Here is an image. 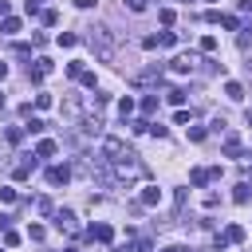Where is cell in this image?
Here are the masks:
<instances>
[{"label": "cell", "mask_w": 252, "mask_h": 252, "mask_svg": "<svg viewBox=\"0 0 252 252\" xmlns=\"http://www.w3.org/2000/svg\"><path fill=\"white\" fill-rule=\"evenodd\" d=\"M142 173H146V165L138 161V154H134V150H130L126 158L110 161V177H114V185H122V181H126V185H134V181H138Z\"/></svg>", "instance_id": "1"}, {"label": "cell", "mask_w": 252, "mask_h": 252, "mask_svg": "<svg viewBox=\"0 0 252 252\" xmlns=\"http://www.w3.org/2000/svg\"><path fill=\"white\" fill-rule=\"evenodd\" d=\"M87 43L98 51V59H102V63H110V59H114V35H110V28H91V32H87Z\"/></svg>", "instance_id": "2"}, {"label": "cell", "mask_w": 252, "mask_h": 252, "mask_svg": "<svg viewBox=\"0 0 252 252\" xmlns=\"http://www.w3.org/2000/svg\"><path fill=\"white\" fill-rule=\"evenodd\" d=\"M35 165H39V158H35V154H20V161H16V169H12V173H16V181H28V177L35 173Z\"/></svg>", "instance_id": "3"}, {"label": "cell", "mask_w": 252, "mask_h": 252, "mask_svg": "<svg viewBox=\"0 0 252 252\" xmlns=\"http://www.w3.org/2000/svg\"><path fill=\"white\" fill-rule=\"evenodd\" d=\"M240 240H244V228H240V224H228V228L217 236V248H228V244H240Z\"/></svg>", "instance_id": "4"}, {"label": "cell", "mask_w": 252, "mask_h": 252, "mask_svg": "<svg viewBox=\"0 0 252 252\" xmlns=\"http://www.w3.org/2000/svg\"><path fill=\"white\" fill-rule=\"evenodd\" d=\"M193 67H197V55H193V51H185V55L173 59V71H177V75H189Z\"/></svg>", "instance_id": "5"}, {"label": "cell", "mask_w": 252, "mask_h": 252, "mask_svg": "<svg viewBox=\"0 0 252 252\" xmlns=\"http://www.w3.org/2000/svg\"><path fill=\"white\" fill-rule=\"evenodd\" d=\"M47 75H51V59H35V67L28 71V79H32V83H43Z\"/></svg>", "instance_id": "6"}, {"label": "cell", "mask_w": 252, "mask_h": 252, "mask_svg": "<svg viewBox=\"0 0 252 252\" xmlns=\"http://www.w3.org/2000/svg\"><path fill=\"white\" fill-rule=\"evenodd\" d=\"M47 181H51V185H67V181H71V165H51V169H47Z\"/></svg>", "instance_id": "7"}, {"label": "cell", "mask_w": 252, "mask_h": 252, "mask_svg": "<svg viewBox=\"0 0 252 252\" xmlns=\"http://www.w3.org/2000/svg\"><path fill=\"white\" fill-rule=\"evenodd\" d=\"M87 236H91V240L110 244V240H114V228H110V224H91V228H87Z\"/></svg>", "instance_id": "8"}, {"label": "cell", "mask_w": 252, "mask_h": 252, "mask_svg": "<svg viewBox=\"0 0 252 252\" xmlns=\"http://www.w3.org/2000/svg\"><path fill=\"white\" fill-rule=\"evenodd\" d=\"M158 201H161V189H158V185H146V189H142V201H138V205H142V209H154Z\"/></svg>", "instance_id": "9"}, {"label": "cell", "mask_w": 252, "mask_h": 252, "mask_svg": "<svg viewBox=\"0 0 252 252\" xmlns=\"http://www.w3.org/2000/svg\"><path fill=\"white\" fill-rule=\"evenodd\" d=\"M55 228H59V232H71V228H75V213H71V209H59V213H55Z\"/></svg>", "instance_id": "10"}, {"label": "cell", "mask_w": 252, "mask_h": 252, "mask_svg": "<svg viewBox=\"0 0 252 252\" xmlns=\"http://www.w3.org/2000/svg\"><path fill=\"white\" fill-rule=\"evenodd\" d=\"M232 201H236V205H248V201H252V185H248V181H240V185H236V193H232Z\"/></svg>", "instance_id": "11"}, {"label": "cell", "mask_w": 252, "mask_h": 252, "mask_svg": "<svg viewBox=\"0 0 252 252\" xmlns=\"http://www.w3.org/2000/svg\"><path fill=\"white\" fill-rule=\"evenodd\" d=\"M0 32H4V35H16V32H20V20H16V16H4V20H0Z\"/></svg>", "instance_id": "12"}, {"label": "cell", "mask_w": 252, "mask_h": 252, "mask_svg": "<svg viewBox=\"0 0 252 252\" xmlns=\"http://www.w3.org/2000/svg\"><path fill=\"white\" fill-rule=\"evenodd\" d=\"M55 150H59V146H55V142H51V138H43V142H39V146H35V158H51V154H55Z\"/></svg>", "instance_id": "13"}, {"label": "cell", "mask_w": 252, "mask_h": 252, "mask_svg": "<svg viewBox=\"0 0 252 252\" xmlns=\"http://www.w3.org/2000/svg\"><path fill=\"white\" fill-rule=\"evenodd\" d=\"M189 181L201 189V185H209V181H213V173H209V169H193V173H189Z\"/></svg>", "instance_id": "14"}, {"label": "cell", "mask_w": 252, "mask_h": 252, "mask_svg": "<svg viewBox=\"0 0 252 252\" xmlns=\"http://www.w3.org/2000/svg\"><path fill=\"white\" fill-rule=\"evenodd\" d=\"M83 130H87L91 138H98V134H102V118H87V122H83Z\"/></svg>", "instance_id": "15"}, {"label": "cell", "mask_w": 252, "mask_h": 252, "mask_svg": "<svg viewBox=\"0 0 252 252\" xmlns=\"http://www.w3.org/2000/svg\"><path fill=\"white\" fill-rule=\"evenodd\" d=\"M224 154H228V158H236V154H240V138H236V134H228V138H224Z\"/></svg>", "instance_id": "16"}, {"label": "cell", "mask_w": 252, "mask_h": 252, "mask_svg": "<svg viewBox=\"0 0 252 252\" xmlns=\"http://www.w3.org/2000/svg\"><path fill=\"white\" fill-rule=\"evenodd\" d=\"M154 43H158V47H173L177 35H173V32H161V35H154Z\"/></svg>", "instance_id": "17"}, {"label": "cell", "mask_w": 252, "mask_h": 252, "mask_svg": "<svg viewBox=\"0 0 252 252\" xmlns=\"http://www.w3.org/2000/svg\"><path fill=\"white\" fill-rule=\"evenodd\" d=\"M224 94H228V98H236V102H240V98H244V87H240V83H224Z\"/></svg>", "instance_id": "18"}, {"label": "cell", "mask_w": 252, "mask_h": 252, "mask_svg": "<svg viewBox=\"0 0 252 252\" xmlns=\"http://www.w3.org/2000/svg\"><path fill=\"white\" fill-rule=\"evenodd\" d=\"M165 98H169L173 106H181V102H185V91H181V87H169V91H165Z\"/></svg>", "instance_id": "19"}, {"label": "cell", "mask_w": 252, "mask_h": 252, "mask_svg": "<svg viewBox=\"0 0 252 252\" xmlns=\"http://www.w3.org/2000/svg\"><path fill=\"white\" fill-rule=\"evenodd\" d=\"M24 130H28V134H43V118H35V114H32V118L24 122Z\"/></svg>", "instance_id": "20"}, {"label": "cell", "mask_w": 252, "mask_h": 252, "mask_svg": "<svg viewBox=\"0 0 252 252\" xmlns=\"http://www.w3.org/2000/svg\"><path fill=\"white\" fill-rule=\"evenodd\" d=\"M118 114H122V118H130V114H134V98H130V94L118 102Z\"/></svg>", "instance_id": "21"}, {"label": "cell", "mask_w": 252, "mask_h": 252, "mask_svg": "<svg viewBox=\"0 0 252 252\" xmlns=\"http://www.w3.org/2000/svg\"><path fill=\"white\" fill-rule=\"evenodd\" d=\"M154 110H158V94H146L142 98V114H154Z\"/></svg>", "instance_id": "22"}, {"label": "cell", "mask_w": 252, "mask_h": 252, "mask_svg": "<svg viewBox=\"0 0 252 252\" xmlns=\"http://www.w3.org/2000/svg\"><path fill=\"white\" fill-rule=\"evenodd\" d=\"M39 20L51 28V24H59V12H55V8H47V12H39Z\"/></svg>", "instance_id": "23"}, {"label": "cell", "mask_w": 252, "mask_h": 252, "mask_svg": "<svg viewBox=\"0 0 252 252\" xmlns=\"http://www.w3.org/2000/svg\"><path fill=\"white\" fill-rule=\"evenodd\" d=\"M55 43H59V47H75V43H79V35H71V32H63V35H59Z\"/></svg>", "instance_id": "24"}, {"label": "cell", "mask_w": 252, "mask_h": 252, "mask_svg": "<svg viewBox=\"0 0 252 252\" xmlns=\"http://www.w3.org/2000/svg\"><path fill=\"white\" fill-rule=\"evenodd\" d=\"M201 51H217V35H201Z\"/></svg>", "instance_id": "25"}, {"label": "cell", "mask_w": 252, "mask_h": 252, "mask_svg": "<svg viewBox=\"0 0 252 252\" xmlns=\"http://www.w3.org/2000/svg\"><path fill=\"white\" fill-rule=\"evenodd\" d=\"M67 75H71V79H79V75H83V63H79V59H75V63H67Z\"/></svg>", "instance_id": "26"}, {"label": "cell", "mask_w": 252, "mask_h": 252, "mask_svg": "<svg viewBox=\"0 0 252 252\" xmlns=\"http://www.w3.org/2000/svg\"><path fill=\"white\" fill-rule=\"evenodd\" d=\"M4 138H8V142H12V146H16V142H20V138H24V130H20V126H12V130H8V134H4Z\"/></svg>", "instance_id": "27"}, {"label": "cell", "mask_w": 252, "mask_h": 252, "mask_svg": "<svg viewBox=\"0 0 252 252\" xmlns=\"http://www.w3.org/2000/svg\"><path fill=\"white\" fill-rule=\"evenodd\" d=\"M0 201H4V205H12V201H16V189H8V185H4V189H0Z\"/></svg>", "instance_id": "28"}, {"label": "cell", "mask_w": 252, "mask_h": 252, "mask_svg": "<svg viewBox=\"0 0 252 252\" xmlns=\"http://www.w3.org/2000/svg\"><path fill=\"white\" fill-rule=\"evenodd\" d=\"M126 8L130 12H146V0H126Z\"/></svg>", "instance_id": "29"}, {"label": "cell", "mask_w": 252, "mask_h": 252, "mask_svg": "<svg viewBox=\"0 0 252 252\" xmlns=\"http://www.w3.org/2000/svg\"><path fill=\"white\" fill-rule=\"evenodd\" d=\"M4 79H8V63L0 59V83H4Z\"/></svg>", "instance_id": "30"}, {"label": "cell", "mask_w": 252, "mask_h": 252, "mask_svg": "<svg viewBox=\"0 0 252 252\" xmlns=\"http://www.w3.org/2000/svg\"><path fill=\"white\" fill-rule=\"evenodd\" d=\"M75 4H79V8H94V0H75Z\"/></svg>", "instance_id": "31"}, {"label": "cell", "mask_w": 252, "mask_h": 252, "mask_svg": "<svg viewBox=\"0 0 252 252\" xmlns=\"http://www.w3.org/2000/svg\"><path fill=\"white\" fill-rule=\"evenodd\" d=\"M240 12H252V0H240Z\"/></svg>", "instance_id": "32"}, {"label": "cell", "mask_w": 252, "mask_h": 252, "mask_svg": "<svg viewBox=\"0 0 252 252\" xmlns=\"http://www.w3.org/2000/svg\"><path fill=\"white\" fill-rule=\"evenodd\" d=\"M4 16H8V0H0V20H4Z\"/></svg>", "instance_id": "33"}, {"label": "cell", "mask_w": 252, "mask_h": 252, "mask_svg": "<svg viewBox=\"0 0 252 252\" xmlns=\"http://www.w3.org/2000/svg\"><path fill=\"white\" fill-rule=\"evenodd\" d=\"M161 252H185V248H181V244H169V248H161Z\"/></svg>", "instance_id": "34"}, {"label": "cell", "mask_w": 252, "mask_h": 252, "mask_svg": "<svg viewBox=\"0 0 252 252\" xmlns=\"http://www.w3.org/2000/svg\"><path fill=\"white\" fill-rule=\"evenodd\" d=\"M244 122H248V126H252V110H248V114H244Z\"/></svg>", "instance_id": "35"}, {"label": "cell", "mask_w": 252, "mask_h": 252, "mask_svg": "<svg viewBox=\"0 0 252 252\" xmlns=\"http://www.w3.org/2000/svg\"><path fill=\"white\" fill-rule=\"evenodd\" d=\"M0 110H4V94H0Z\"/></svg>", "instance_id": "36"}, {"label": "cell", "mask_w": 252, "mask_h": 252, "mask_svg": "<svg viewBox=\"0 0 252 252\" xmlns=\"http://www.w3.org/2000/svg\"><path fill=\"white\" fill-rule=\"evenodd\" d=\"M67 252H79V248H67Z\"/></svg>", "instance_id": "37"}, {"label": "cell", "mask_w": 252, "mask_h": 252, "mask_svg": "<svg viewBox=\"0 0 252 252\" xmlns=\"http://www.w3.org/2000/svg\"><path fill=\"white\" fill-rule=\"evenodd\" d=\"M209 4H217V0H209Z\"/></svg>", "instance_id": "38"}, {"label": "cell", "mask_w": 252, "mask_h": 252, "mask_svg": "<svg viewBox=\"0 0 252 252\" xmlns=\"http://www.w3.org/2000/svg\"><path fill=\"white\" fill-rule=\"evenodd\" d=\"M35 4H39V0H35Z\"/></svg>", "instance_id": "39"}]
</instances>
